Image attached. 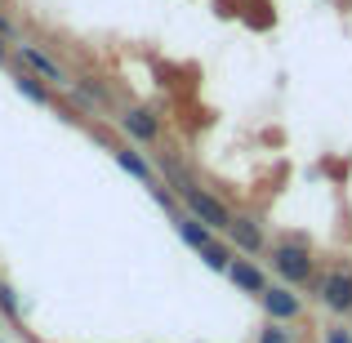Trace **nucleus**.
I'll use <instances>...</instances> for the list:
<instances>
[{
	"label": "nucleus",
	"instance_id": "423d86ee",
	"mask_svg": "<svg viewBox=\"0 0 352 343\" xmlns=\"http://www.w3.org/2000/svg\"><path fill=\"white\" fill-rule=\"evenodd\" d=\"M258 308H263V317H267V321H285V326H294V321L303 317V294L276 281V285H267V290H263Z\"/></svg>",
	"mask_w": 352,
	"mask_h": 343
},
{
	"label": "nucleus",
	"instance_id": "f8f14e48",
	"mask_svg": "<svg viewBox=\"0 0 352 343\" xmlns=\"http://www.w3.org/2000/svg\"><path fill=\"white\" fill-rule=\"evenodd\" d=\"M201 263H206L210 272H228V267L236 263V250L228 245V241H219V236H214L206 250H201Z\"/></svg>",
	"mask_w": 352,
	"mask_h": 343
},
{
	"label": "nucleus",
	"instance_id": "0eeeda50",
	"mask_svg": "<svg viewBox=\"0 0 352 343\" xmlns=\"http://www.w3.org/2000/svg\"><path fill=\"white\" fill-rule=\"evenodd\" d=\"M112 161L129 174V179L143 183V188H156V183H161V170H156V165L147 161V156L138 152L134 143H112Z\"/></svg>",
	"mask_w": 352,
	"mask_h": 343
},
{
	"label": "nucleus",
	"instance_id": "ddd939ff",
	"mask_svg": "<svg viewBox=\"0 0 352 343\" xmlns=\"http://www.w3.org/2000/svg\"><path fill=\"white\" fill-rule=\"evenodd\" d=\"M254 343H299V330L285 326V321H263L258 326V339Z\"/></svg>",
	"mask_w": 352,
	"mask_h": 343
},
{
	"label": "nucleus",
	"instance_id": "20e7f679",
	"mask_svg": "<svg viewBox=\"0 0 352 343\" xmlns=\"http://www.w3.org/2000/svg\"><path fill=\"white\" fill-rule=\"evenodd\" d=\"M116 125L134 147H156L161 143V116H156L152 107H120Z\"/></svg>",
	"mask_w": 352,
	"mask_h": 343
},
{
	"label": "nucleus",
	"instance_id": "39448f33",
	"mask_svg": "<svg viewBox=\"0 0 352 343\" xmlns=\"http://www.w3.org/2000/svg\"><path fill=\"white\" fill-rule=\"evenodd\" d=\"M228 245L236 250V254H245V258H267V232L258 219H250V214H236L232 219V228H228Z\"/></svg>",
	"mask_w": 352,
	"mask_h": 343
},
{
	"label": "nucleus",
	"instance_id": "4468645a",
	"mask_svg": "<svg viewBox=\"0 0 352 343\" xmlns=\"http://www.w3.org/2000/svg\"><path fill=\"white\" fill-rule=\"evenodd\" d=\"M0 317H9V321H18V317H23V303H18L14 285H0Z\"/></svg>",
	"mask_w": 352,
	"mask_h": 343
},
{
	"label": "nucleus",
	"instance_id": "7ed1b4c3",
	"mask_svg": "<svg viewBox=\"0 0 352 343\" xmlns=\"http://www.w3.org/2000/svg\"><path fill=\"white\" fill-rule=\"evenodd\" d=\"M14 67L41 76L45 85H54V89H72L67 67H63L54 54H45V45H36V41H18V45H14Z\"/></svg>",
	"mask_w": 352,
	"mask_h": 343
},
{
	"label": "nucleus",
	"instance_id": "6e6552de",
	"mask_svg": "<svg viewBox=\"0 0 352 343\" xmlns=\"http://www.w3.org/2000/svg\"><path fill=\"white\" fill-rule=\"evenodd\" d=\"M228 281H232L241 294H254V299H263V290L272 285L267 272H263V263H254V258H236V263L228 267Z\"/></svg>",
	"mask_w": 352,
	"mask_h": 343
},
{
	"label": "nucleus",
	"instance_id": "1a4fd4ad",
	"mask_svg": "<svg viewBox=\"0 0 352 343\" xmlns=\"http://www.w3.org/2000/svg\"><path fill=\"white\" fill-rule=\"evenodd\" d=\"M9 80H14V89L27 98V103H36V107H58V89L45 85L41 76H32V71L14 67V71H9Z\"/></svg>",
	"mask_w": 352,
	"mask_h": 343
},
{
	"label": "nucleus",
	"instance_id": "f03ea898",
	"mask_svg": "<svg viewBox=\"0 0 352 343\" xmlns=\"http://www.w3.org/2000/svg\"><path fill=\"white\" fill-rule=\"evenodd\" d=\"M308 290L317 294V303L326 312H335V317H352V267H344V263L326 267V272H317V281H312Z\"/></svg>",
	"mask_w": 352,
	"mask_h": 343
},
{
	"label": "nucleus",
	"instance_id": "9d476101",
	"mask_svg": "<svg viewBox=\"0 0 352 343\" xmlns=\"http://www.w3.org/2000/svg\"><path fill=\"white\" fill-rule=\"evenodd\" d=\"M174 232H179V241H183L188 250H197V254L219 236V232H210L206 223H201V219H192V214H174Z\"/></svg>",
	"mask_w": 352,
	"mask_h": 343
},
{
	"label": "nucleus",
	"instance_id": "f257e3e1",
	"mask_svg": "<svg viewBox=\"0 0 352 343\" xmlns=\"http://www.w3.org/2000/svg\"><path fill=\"white\" fill-rule=\"evenodd\" d=\"M267 267H272V272L281 276V285H290V290H308V285L317 281V258H312V250L303 245V241H276V245L267 250Z\"/></svg>",
	"mask_w": 352,
	"mask_h": 343
},
{
	"label": "nucleus",
	"instance_id": "a211bd4d",
	"mask_svg": "<svg viewBox=\"0 0 352 343\" xmlns=\"http://www.w3.org/2000/svg\"><path fill=\"white\" fill-rule=\"evenodd\" d=\"M0 343H5V339H0Z\"/></svg>",
	"mask_w": 352,
	"mask_h": 343
},
{
	"label": "nucleus",
	"instance_id": "9b49d317",
	"mask_svg": "<svg viewBox=\"0 0 352 343\" xmlns=\"http://www.w3.org/2000/svg\"><path fill=\"white\" fill-rule=\"evenodd\" d=\"M72 94L85 98V103H94V107H103V112H112V89H107L98 76H80V80H72Z\"/></svg>",
	"mask_w": 352,
	"mask_h": 343
},
{
	"label": "nucleus",
	"instance_id": "6ab92c4d",
	"mask_svg": "<svg viewBox=\"0 0 352 343\" xmlns=\"http://www.w3.org/2000/svg\"><path fill=\"white\" fill-rule=\"evenodd\" d=\"M0 285H5V281H0Z\"/></svg>",
	"mask_w": 352,
	"mask_h": 343
},
{
	"label": "nucleus",
	"instance_id": "dca6fc26",
	"mask_svg": "<svg viewBox=\"0 0 352 343\" xmlns=\"http://www.w3.org/2000/svg\"><path fill=\"white\" fill-rule=\"evenodd\" d=\"M0 71H14V45L0 41Z\"/></svg>",
	"mask_w": 352,
	"mask_h": 343
},
{
	"label": "nucleus",
	"instance_id": "f3484780",
	"mask_svg": "<svg viewBox=\"0 0 352 343\" xmlns=\"http://www.w3.org/2000/svg\"><path fill=\"white\" fill-rule=\"evenodd\" d=\"M326 343H352V335H348L344 326H330V330H326Z\"/></svg>",
	"mask_w": 352,
	"mask_h": 343
},
{
	"label": "nucleus",
	"instance_id": "2eb2a0df",
	"mask_svg": "<svg viewBox=\"0 0 352 343\" xmlns=\"http://www.w3.org/2000/svg\"><path fill=\"white\" fill-rule=\"evenodd\" d=\"M0 41H9V45H18L23 36H18V27L9 23V14H0Z\"/></svg>",
	"mask_w": 352,
	"mask_h": 343
}]
</instances>
